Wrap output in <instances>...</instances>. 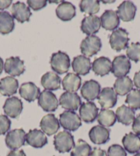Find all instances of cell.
Segmentation results:
<instances>
[{
	"instance_id": "cell-1",
	"label": "cell",
	"mask_w": 140,
	"mask_h": 156,
	"mask_svg": "<svg viewBox=\"0 0 140 156\" xmlns=\"http://www.w3.org/2000/svg\"><path fill=\"white\" fill-rule=\"evenodd\" d=\"M50 63L52 69L58 74H63L68 72L71 65L68 55L61 51L53 54Z\"/></svg>"
},
{
	"instance_id": "cell-2",
	"label": "cell",
	"mask_w": 140,
	"mask_h": 156,
	"mask_svg": "<svg viewBox=\"0 0 140 156\" xmlns=\"http://www.w3.org/2000/svg\"><path fill=\"white\" fill-rule=\"evenodd\" d=\"M54 144L55 149L59 153L69 152L75 145L74 136L69 131H61L54 136Z\"/></svg>"
},
{
	"instance_id": "cell-3",
	"label": "cell",
	"mask_w": 140,
	"mask_h": 156,
	"mask_svg": "<svg viewBox=\"0 0 140 156\" xmlns=\"http://www.w3.org/2000/svg\"><path fill=\"white\" fill-rule=\"evenodd\" d=\"M59 122L64 129L69 131H76L82 125L81 118L73 111H65L61 114Z\"/></svg>"
},
{
	"instance_id": "cell-4",
	"label": "cell",
	"mask_w": 140,
	"mask_h": 156,
	"mask_svg": "<svg viewBox=\"0 0 140 156\" xmlns=\"http://www.w3.org/2000/svg\"><path fill=\"white\" fill-rule=\"evenodd\" d=\"M129 41L128 33L125 29L118 28L113 32L110 36L109 43L113 50L119 52L128 47Z\"/></svg>"
},
{
	"instance_id": "cell-5",
	"label": "cell",
	"mask_w": 140,
	"mask_h": 156,
	"mask_svg": "<svg viewBox=\"0 0 140 156\" xmlns=\"http://www.w3.org/2000/svg\"><path fill=\"white\" fill-rule=\"evenodd\" d=\"M102 48L100 39L96 35L87 37L80 44V51L83 55L91 57L96 55Z\"/></svg>"
},
{
	"instance_id": "cell-6",
	"label": "cell",
	"mask_w": 140,
	"mask_h": 156,
	"mask_svg": "<svg viewBox=\"0 0 140 156\" xmlns=\"http://www.w3.org/2000/svg\"><path fill=\"white\" fill-rule=\"evenodd\" d=\"M131 68V63L125 55L115 56L112 63L111 72L115 77L126 76Z\"/></svg>"
},
{
	"instance_id": "cell-7",
	"label": "cell",
	"mask_w": 140,
	"mask_h": 156,
	"mask_svg": "<svg viewBox=\"0 0 140 156\" xmlns=\"http://www.w3.org/2000/svg\"><path fill=\"white\" fill-rule=\"evenodd\" d=\"M26 134L23 129L10 131L5 139L6 146L11 150H17L25 144Z\"/></svg>"
},
{
	"instance_id": "cell-8",
	"label": "cell",
	"mask_w": 140,
	"mask_h": 156,
	"mask_svg": "<svg viewBox=\"0 0 140 156\" xmlns=\"http://www.w3.org/2000/svg\"><path fill=\"white\" fill-rule=\"evenodd\" d=\"M38 104L44 111L52 112L57 109L59 103L54 94L50 91L44 90L39 96Z\"/></svg>"
},
{
	"instance_id": "cell-9",
	"label": "cell",
	"mask_w": 140,
	"mask_h": 156,
	"mask_svg": "<svg viewBox=\"0 0 140 156\" xmlns=\"http://www.w3.org/2000/svg\"><path fill=\"white\" fill-rule=\"evenodd\" d=\"M4 70L8 74L12 76H19L23 74L26 70L23 61L19 56H12L7 58L4 63Z\"/></svg>"
},
{
	"instance_id": "cell-10",
	"label": "cell",
	"mask_w": 140,
	"mask_h": 156,
	"mask_svg": "<svg viewBox=\"0 0 140 156\" xmlns=\"http://www.w3.org/2000/svg\"><path fill=\"white\" fill-rule=\"evenodd\" d=\"M59 104L68 111H76L81 105V99L75 92H64L59 99Z\"/></svg>"
},
{
	"instance_id": "cell-11",
	"label": "cell",
	"mask_w": 140,
	"mask_h": 156,
	"mask_svg": "<svg viewBox=\"0 0 140 156\" xmlns=\"http://www.w3.org/2000/svg\"><path fill=\"white\" fill-rule=\"evenodd\" d=\"M98 101L102 109L112 108L117 103V94L112 87H104L100 93Z\"/></svg>"
},
{
	"instance_id": "cell-12",
	"label": "cell",
	"mask_w": 140,
	"mask_h": 156,
	"mask_svg": "<svg viewBox=\"0 0 140 156\" xmlns=\"http://www.w3.org/2000/svg\"><path fill=\"white\" fill-rule=\"evenodd\" d=\"M4 112L6 115L12 118H17L23 110V103L15 96L6 99L3 106Z\"/></svg>"
},
{
	"instance_id": "cell-13",
	"label": "cell",
	"mask_w": 140,
	"mask_h": 156,
	"mask_svg": "<svg viewBox=\"0 0 140 156\" xmlns=\"http://www.w3.org/2000/svg\"><path fill=\"white\" fill-rule=\"evenodd\" d=\"M100 85L95 80H89L84 83L80 93L81 96L87 101H94L98 97L100 92Z\"/></svg>"
},
{
	"instance_id": "cell-14",
	"label": "cell",
	"mask_w": 140,
	"mask_h": 156,
	"mask_svg": "<svg viewBox=\"0 0 140 156\" xmlns=\"http://www.w3.org/2000/svg\"><path fill=\"white\" fill-rule=\"evenodd\" d=\"M101 26V21L98 16L89 15L83 19L80 29L83 33L91 36L99 31Z\"/></svg>"
},
{
	"instance_id": "cell-15",
	"label": "cell",
	"mask_w": 140,
	"mask_h": 156,
	"mask_svg": "<svg viewBox=\"0 0 140 156\" xmlns=\"http://www.w3.org/2000/svg\"><path fill=\"white\" fill-rule=\"evenodd\" d=\"M89 136L93 144H104L109 140L110 130L101 125H96L91 129Z\"/></svg>"
},
{
	"instance_id": "cell-16",
	"label": "cell",
	"mask_w": 140,
	"mask_h": 156,
	"mask_svg": "<svg viewBox=\"0 0 140 156\" xmlns=\"http://www.w3.org/2000/svg\"><path fill=\"white\" fill-rule=\"evenodd\" d=\"M40 127L43 132L50 136L57 133L60 129V124L54 115L50 114L43 117L40 122Z\"/></svg>"
},
{
	"instance_id": "cell-17",
	"label": "cell",
	"mask_w": 140,
	"mask_h": 156,
	"mask_svg": "<svg viewBox=\"0 0 140 156\" xmlns=\"http://www.w3.org/2000/svg\"><path fill=\"white\" fill-rule=\"evenodd\" d=\"M101 26L106 30H115L120 26V21L116 11L107 10L100 17Z\"/></svg>"
},
{
	"instance_id": "cell-18",
	"label": "cell",
	"mask_w": 140,
	"mask_h": 156,
	"mask_svg": "<svg viewBox=\"0 0 140 156\" xmlns=\"http://www.w3.org/2000/svg\"><path fill=\"white\" fill-rule=\"evenodd\" d=\"M98 111L99 109L93 102L83 103L79 110L80 118L85 122H93L98 118Z\"/></svg>"
},
{
	"instance_id": "cell-19",
	"label": "cell",
	"mask_w": 140,
	"mask_h": 156,
	"mask_svg": "<svg viewBox=\"0 0 140 156\" xmlns=\"http://www.w3.org/2000/svg\"><path fill=\"white\" fill-rule=\"evenodd\" d=\"M136 11L137 7L133 2L124 1L117 7L116 12L121 20L128 22L134 20Z\"/></svg>"
},
{
	"instance_id": "cell-20",
	"label": "cell",
	"mask_w": 140,
	"mask_h": 156,
	"mask_svg": "<svg viewBox=\"0 0 140 156\" xmlns=\"http://www.w3.org/2000/svg\"><path fill=\"white\" fill-rule=\"evenodd\" d=\"M11 12L12 17L21 23L29 21L32 15L30 8L27 6L26 4L21 2H17L13 4Z\"/></svg>"
},
{
	"instance_id": "cell-21",
	"label": "cell",
	"mask_w": 140,
	"mask_h": 156,
	"mask_svg": "<svg viewBox=\"0 0 140 156\" xmlns=\"http://www.w3.org/2000/svg\"><path fill=\"white\" fill-rule=\"evenodd\" d=\"M27 144L34 148H42L47 144V138L41 130L34 129L26 134Z\"/></svg>"
},
{
	"instance_id": "cell-22",
	"label": "cell",
	"mask_w": 140,
	"mask_h": 156,
	"mask_svg": "<svg viewBox=\"0 0 140 156\" xmlns=\"http://www.w3.org/2000/svg\"><path fill=\"white\" fill-rule=\"evenodd\" d=\"M40 91H41L40 89L32 82L23 83L19 88V94L21 97H22L29 103L34 102L39 98Z\"/></svg>"
},
{
	"instance_id": "cell-23",
	"label": "cell",
	"mask_w": 140,
	"mask_h": 156,
	"mask_svg": "<svg viewBox=\"0 0 140 156\" xmlns=\"http://www.w3.org/2000/svg\"><path fill=\"white\" fill-rule=\"evenodd\" d=\"M18 80L12 76H6L0 80V94L4 96H10L17 93Z\"/></svg>"
},
{
	"instance_id": "cell-24",
	"label": "cell",
	"mask_w": 140,
	"mask_h": 156,
	"mask_svg": "<svg viewBox=\"0 0 140 156\" xmlns=\"http://www.w3.org/2000/svg\"><path fill=\"white\" fill-rule=\"evenodd\" d=\"M56 14L61 21H70L76 16V7L70 2H63L56 9Z\"/></svg>"
},
{
	"instance_id": "cell-25",
	"label": "cell",
	"mask_w": 140,
	"mask_h": 156,
	"mask_svg": "<svg viewBox=\"0 0 140 156\" xmlns=\"http://www.w3.org/2000/svg\"><path fill=\"white\" fill-rule=\"evenodd\" d=\"M73 70L79 75H87L89 73L91 68L90 58L83 55H79L75 57L72 63Z\"/></svg>"
},
{
	"instance_id": "cell-26",
	"label": "cell",
	"mask_w": 140,
	"mask_h": 156,
	"mask_svg": "<svg viewBox=\"0 0 140 156\" xmlns=\"http://www.w3.org/2000/svg\"><path fill=\"white\" fill-rule=\"evenodd\" d=\"M112 63L110 59L101 56L96 58L92 63V70L96 75L104 76L111 72Z\"/></svg>"
},
{
	"instance_id": "cell-27",
	"label": "cell",
	"mask_w": 140,
	"mask_h": 156,
	"mask_svg": "<svg viewBox=\"0 0 140 156\" xmlns=\"http://www.w3.org/2000/svg\"><path fill=\"white\" fill-rule=\"evenodd\" d=\"M61 79L57 74L53 72H48L43 75L41 83L45 90L55 91L61 88Z\"/></svg>"
},
{
	"instance_id": "cell-28",
	"label": "cell",
	"mask_w": 140,
	"mask_h": 156,
	"mask_svg": "<svg viewBox=\"0 0 140 156\" xmlns=\"http://www.w3.org/2000/svg\"><path fill=\"white\" fill-rule=\"evenodd\" d=\"M122 144L124 149L129 153H135L140 150V137L133 133L126 134L122 138Z\"/></svg>"
},
{
	"instance_id": "cell-29",
	"label": "cell",
	"mask_w": 140,
	"mask_h": 156,
	"mask_svg": "<svg viewBox=\"0 0 140 156\" xmlns=\"http://www.w3.org/2000/svg\"><path fill=\"white\" fill-rule=\"evenodd\" d=\"M81 78L78 74L74 73L67 74L62 80L63 90L68 92L77 91L81 86Z\"/></svg>"
},
{
	"instance_id": "cell-30",
	"label": "cell",
	"mask_w": 140,
	"mask_h": 156,
	"mask_svg": "<svg viewBox=\"0 0 140 156\" xmlns=\"http://www.w3.org/2000/svg\"><path fill=\"white\" fill-rule=\"evenodd\" d=\"M135 113L133 109L124 105L118 107L116 110V113H115L118 122L126 126L133 122L135 120Z\"/></svg>"
},
{
	"instance_id": "cell-31",
	"label": "cell",
	"mask_w": 140,
	"mask_h": 156,
	"mask_svg": "<svg viewBox=\"0 0 140 156\" xmlns=\"http://www.w3.org/2000/svg\"><path fill=\"white\" fill-rule=\"evenodd\" d=\"M114 90L117 95L125 96L133 90V83L128 76L117 78L114 83Z\"/></svg>"
},
{
	"instance_id": "cell-32",
	"label": "cell",
	"mask_w": 140,
	"mask_h": 156,
	"mask_svg": "<svg viewBox=\"0 0 140 156\" xmlns=\"http://www.w3.org/2000/svg\"><path fill=\"white\" fill-rule=\"evenodd\" d=\"M15 28L14 18L8 11L0 12V33L8 34Z\"/></svg>"
},
{
	"instance_id": "cell-33",
	"label": "cell",
	"mask_w": 140,
	"mask_h": 156,
	"mask_svg": "<svg viewBox=\"0 0 140 156\" xmlns=\"http://www.w3.org/2000/svg\"><path fill=\"white\" fill-rule=\"evenodd\" d=\"M116 120V115L114 111L110 109H102L98 115V122L102 127H112Z\"/></svg>"
},
{
	"instance_id": "cell-34",
	"label": "cell",
	"mask_w": 140,
	"mask_h": 156,
	"mask_svg": "<svg viewBox=\"0 0 140 156\" xmlns=\"http://www.w3.org/2000/svg\"><path fill=\"white\" fill-rule=\"evenodd\" d=\"M91 147L87 142L79 139L74 145L71 152V156H89Z\"/></svg>"
},
{
	"instance_id": "cell-35",
	"label": "cell",
	"mask_w": 140,
	"mask_h": 156,
	"mask_svg": "<svg viewBox=\"0 0 140 156\" xmlns=\"http://www.w3.org/2000/svg\"><path fill=\"white\" fill-rule=\"evenodd\" d=\"M80 9L82 12L92 15L100 10V2L97 0H82L80 3Z\"/></svg>"
},
{
	"instance_id": "cell-36",
	"label": "cell",
	"mask_w": 140,
	"mask_h": 156,
	"mask_svg": "<svg viewBox=\"0 0 140 156\" xmlns=\"http://www.w3.org/2000/svg\"><path fill=\"white\" fill-rule=\"evenodd\" d=\"M125 103L132 109H140V90L133 89L126 96Z\"/></svg>"
},
{
	"instance_id": "cell-37",
	"label": "cell",
	"mask_w": 140,
	"mask_h": 156,
	"mask_svg": "<svg viewBox=\"0 0 140 156\" xmlns=\"http://www.w3.org/2000/svg\"><path fill=\"white\" fill-rule=\"evenodd\" d=\"M126 55L128 59H131L135 63L140 61V44L139 43H132L127 47Z\"/></svg>"
},
{
	"instance_id": "cell-38",
	"label": "cell",
	"mask_w": 140,
	"mask_h": 156,
	"mask_svg": "<svg viewBox=\"0 0 140 156\" xmlns=\"http://www.w3.org/2000/svg\"><path fill=\"white\" fill-rule=\"evenodd\" d=\"M107 156H127L125 149L119 144L110 146L107 151Z\"/></svg>"
},
{
	"instance_id": "cell-39",
	"label": "cell",
	"mask_w": 140,
	"mask_h": 156,
	"mask_svg": "<svg viewBox=\"0 0 140 156\" xmlns=\"http://www.w3.org/2000/svg\"><path fill=\"white\" fill-rule=\"evenodd\" d=\"M11 121L6 115H0V135H4L10 130Z\"/></svg>"
},
{
	"instance_id": "cell-40",
	"label": "cell",
	"mask_w": 140,
	"mask_h": 156,
	"mask_svg": "<svg viewBox=\"0 0 140 156\" xmlns=\"http://www.w3.org/2000/svg\"><path fill=\"white\" fill-rule=\"evenodd\" d=\"M47 2L45 0H28L27 1V4L29 7L36 11L44 9L47 6Z\"/></svg>"
},
{
	"instance_id": "cell-41",
	"label": "cell",
	"mask_w": 140,
	"mask_h": 156,
	"mask_svg": "<svg viewBox=\"0 0 140 156\" xmlns=\"http://www.w3.org/2000/svg\"><path fill=\"white\" fill-rule=\"evenodd\" d=\"M133 131L137 135H140V114L135 118L133 122V126H132Z\"/></svg>"
},
{
	"instance_id": "cell-42",
	"label": "cell",
	"mask_w": 140,
	"mask_h": 156,
	"mask_svg": "<svg viewBox=\"0 0 140 156\" xmlns=\"http://www.w3.org/2000/svg\"><path fill=\"white\" fill-rule=\"evenodd\" d=\"M89 156H107V155L104 150L95 147L91 152Z\"/></svg>"
},
{
	"instance_id": "cell-43",
	"label": "cell",
	"mask_w": 140,
	"mask_h": 156,
	"mask_svg": "<svg viewBox=\"0 0 140 156\" xmlns=\"http://www.w3.org/2000/svg\"><path fill=\"white\" fill-rule=\"evenodd\" d=\"M12 2V0H0V10H2L9 8Z\"/></svg>"
},
{
	"instance_id": "cell-44",
	"label": "cell",
	"mask_w": 140,
	"mask_h": 156,
	"mask_svg": "<svg viewBox=\"0 0 140 156\" xmlns=\"http://www.w3.org/2000/svg\"><path fill=\"white\" fill-rule=\"evenodd\" d=\"M7 156H26V155L23 150H12Z\"/></svg>"
},
{
	"instance_id": "cell-45",
	"label": "cell",
	"mask_w": 140,
	"mask_h": 156,
	"mask_svg": "<svg viewBox=\"0 0 140 156\" xmlns=\"http://www.w3.org/2000/svg\"><path fill=\"white\" fill-rule=\"evenodd\" d=\"M133 82L135 86H136V87L140 89V70L135 73L134 76Z\"/></svg>"
},
{
	"instance_id": "cell-46",
	"label": "cell",
	"mask_w": 140,
	"mask_h": 156,
	"mask_svg": "<svg viewBox=\"0 0 140 156\" xmlns=\"http://www.w3.org/2000/svg\"><path fill=\"white\" fill-rule=\"evenodd\" d=\"M4 69V61L1 57H0V74L2 73Z\"/></svg>"
},
{
	"instance_id": "cell-47",
	"label": "cell",
	"mask_w": 140,
	"mask_h": 156,
	"mask_svg": "<svg viewBox=\"0 0 140 156\" xmlns=\"http://www.w3.org/2000/svg\"><path fill=\"white\" fill-rule=\"evenodd\" d=\"M134 156H140V153H137V154H135Z\"/></svg>"
}]
</instances>
